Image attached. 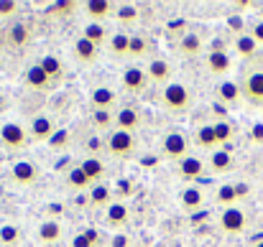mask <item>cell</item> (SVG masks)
<instances>
[{
	"label": "cell",
	"mask_w": 263,
	"mask_h": 247,
	"mask_svg": "<svg viewBox=\"0 0 263 247\" xmlns=\"http://www.w3.org/2000/svg\"><path fill=\"white\" fill-rule=\"evenodd\" d=\"M240 89H243V99L263 107V64H251L246 72H243V79H240Z\"/></svg>",
	"instance_id": "6da1fadb"
},
{
	"label": "cell",
	"mask_w": 263,
	"mask_h": 247,
	"mask_svg": "<svg viewBox=\"0 0 263 247\" xmlns=\"http://www.w3.org/2000/svg\"><path fill=\"white\" fill-rule=\"evenodd\" d=\"M105 148H107V153H110L112 158H118V161H128V158H133V153H136V135L115 128V130L107 133V138H105Z\"/></svg>",
	"instance_id": "7a4b0ae2"
},
{
	"label": "cell",
	"mask_w": 263,
	"mask_h": 247,
	"mask_svg": "<svg viewBox=\"0 0 263 247\" xmlns=\"http://www.w3.org/2000/svg\"><path fill=\"white\" fill-rule=\"evenodd\" d=\"M161 156L166 161H181L184 156H189V135L179 128H172L164 133L161 138Z\"/></svg>",
	"instance_id": "3957f363"
},
{
	"label": "cell",
	"mask_w": 263,
	"mask_h": 247,
	"mask_svg": "<svg viewBox=\"0 0 263 247\" xmlns=\"http://www.w3.org/2000/svg\"><path fill=\"white\" fill-rule=\"evenodd\" d=\"M194 102V94L186 84L172 82L169 87H164L161 92V105L169 110V112H186Z\"/></svg>",
	"instance_id": "277c9868"
},
{
	"label": "cell",
	"mask_w": 263,
	"mask_h": 247,
	"mask_svg": "<svg viewBox=\"0 0 263 247\" xmlns=\"http://www.w3.org/2000/svg\"><path fill=\"white\" fill-rule=\"evenodd\" d=\"M28 143H31V138H28V130L23 125H18V122H3L0 125V146L5 151L15 153V151H23Z\"/></svg>",
	"instance_id": "5b68a950"
},
{
	"label": "cell",
	"mask_w": 263,
	"mask_h": 247,
	"mask_svg": "<svg viewBox=\"0 0 263 247\" xmlns=\"http://www.w3.org/2000/svg\"><path fill=\"white\" fill-rule=\"evenodd\" d=\"M146 77L151 84H159V87H169L172 77H174V67L172 61H166L164 56H151L148 67H146Z\"/></svg>",
	"instance_id": "8992f818"
},
{
	"label": "cell",
	"mask_w": 263,
	"mask_h": 247,
	"mask_svg": "<svg viewBox=\"0 0 263 247\" xmlns=\"http://www.w3.org/2000/svg\"><path fill=\"white\" fill-rule=\"evenodd\" d=\"M246 224H248V217L240 207H230V209L220 212V230L225 235H243Z\"/></svg>",
	"instance_id": "52a82bcc"
},
{
	"label": "cell",
	"mask_w": 263,
	"mask_h": 247,
	"mask_svg": "<svg viewBox=\"0 0 263 247\" xmlns=\"http://www.w3.org/2000/svg\"><path fill=\"white\" fill-rule=\"evenodd\" d=\"M28 130V138H31V143H49L51 140V135L57 133V125H54V120L49 117V115H36L33 120H31V125L26 128Z\"/></svg>",
	"instance_id": "ba28073f"
},
{
	"label": "cell",
	"mask_w": 263,
	"mask_h": 247,
	"mask_svg": "<svg viewBox=\"0 0 263 247\" xmlns=\"http://www.w3.org/2000/svg\"><path fill=\"white\" fill-rule=\"evenodd\" d=\"M36 240L41 247H57L64 240V227L59 219H44L36 230Z\"/></svg>",
	"instance_id": "9c48e42d"
},
{
	"label": "cell",
	"mask_w": 263,
	"mask_h": 247,
	"mask_svg": "<svg viewBox=\"0 0 263 247\" xmlns=\"http://www.w3.org/2000/svg\"><path fill=\"white\" fill-rule=\"evenodd\" d=\"M39 166L33 163V161H15L13 168H10V178L18 183V186H33L36 181H39Z\"/></svg>",
	"instance_id": "30bf717a"
},
{
	"label": "cell",
	"mask_w": 263,
	"mask_h": 247,
	"mask_svg": "<svg viewBox=\"0 0 263 247\" xmlns=\"http://www.w3.org/2000/svg\"><path fill=\"white\" fill-rule=\"evenodd\" d=\"M146 84H148V77H146V69H141V67H128L120 77V87L128 94H141L146 89Z\"/></svg>",
	"instance_id": "8fae6325"
},
{
	"label": "cell",
	"mask_w": 263,
	"mask_h": 247,
	"mask_svg": "<svg viewBox=\"0 0 263 247\" xmlns=\"http://www.w3.org/2000/svg\"><path fill=\"white\" fill-rule=\"evenodd\" d=\"M204 67H207V72L210 74H215V77H228L230 74V69H233V61H230V54L228 51H207L204 54Z\"/></svg>",
	"instance_id": "7c38bea8"
},
{
	"label": "cell",
	"mask_w": 263,
	"mask_h": 247,
	"mask_svg": "<svg viewBox=\"0 0 263 247\" xmlns=\"http://www.w3.org/2000/svg\"><path fill=\"white\" fill-rule=\"evenodd\" d=\"M204 173V161L199 158V156H184L181 161H176V176L181 178V181H197L199 176Z\"/></svg>",
	"instance_id": "4fadbf2b"
},
{
	"label": "cell",
	"mask_w": 263,
	"mask_h": 247,
	"mask_svg": "<svg viewBox=\"0 0 263 247\" xmlns=\"http://www.w3.org/2000/svg\"><path fill=\"white\" fill-rule=\"evenodd\" d=\"M217 99L225 105V107H238L243 102V89H240V82H233V79H222L217 84Z\"/></svg>",
	"instance_id": "5bb4252c"
},
{
	"label": "cell",
	"mask_w": 263,
	"mask_h": 247,
	"mask_svg": "<svg viewBox=\"0 0 263 247\" xmlns=\"http://www.w3.org/2000/svg\"><path fill=\"white\" fill-rule=\"evenodd\" d=\"M105 222H107V227H112V230H125L128 222H130V209L125 207V201H112V204L105 209Z\"/></svg>",
	"instance_id": "9a60e30c"
},
{
	"label": "cell",
	"mask_w": 263,
	"mask_h": 247,
	"mask_svg": "<svg viewBox=\"0 0 263 247\" xmlns=\"http://www.w3.org/2000/svg\"><path fill=\"white\" fill-rule=\"evenodd\" d=\"M85 15L89 18V23H105L112 13H115V5L110 0H87L82 5Z\"/></svg>",
	"instance_id": "2e32d148"
},
{
	"label": "cell",
	"mask_w": 263,
	"mask_h": 247,
	"mask_svg": "<svg viewBox=\"0 0 263 247\" xmlns=\"http://www.w3.org/2000/svg\"><path fill=\"white\" fill-rule=\"evenodd\" d=\"M202 49H204V44H202L199 33H194V31H184V33L179 36V41H176V51H179L181 56H186V59L199 56Z\"/></svg>",
	"instance_id": "e0dca14e"
},
{
	"label": "cell",
	"mask_w": 263,
	"mask_h": 247,
	"mask_svg": "<svg viewBox=\"0 0 263 247\" xmlns=\"http://www.w3.org/2000/svg\"><path fill=\"white\" fill-rule=\"evenodd\" d=\"M112 201H115V196H112V186H107L105 181L92 183V189L87 191V204L89 207H95V209H107Z\"/></svg>",
	"instance_id": "ac0fdd59"
},
{
	"label": "cell",
	"mask_w": 263,
	"mask_h": 247,
	"mask_svg": "<svg viewBox=\"0 0 263 247\" xmlns=\"http://www.w3.org/2000/svg\"><path fill=\"white\" fill-rule=\"evenodd\" d=\"M118 102V92L112 87H95L89 92V105L92 110H112Z\"/></svg>",
	"instance_id": "d6986e66"
},
{
	"label": "cell",
	"mask_w": 263,
	"mask_h": 247,
	"mask_svg": "<svg viewBox=\"0 0 263 247\" xmlns=\"http://www.w3.org/2000/svg\"><path fill=\"white\" fill-rule=\"evenodd\" d=\"M23 79H26V87L33 89V92H49V89H54V82L44 74V69H41L39 64H31V67L26 69Z\"/></svg>",
	"instance_id": "ffe728a7"
},
{
	"label": "cell",
	"mask_w": 263,
	"mask_h": 247,
	"mask_svg": "<svg viewBox=\"0 0 263 247\" xmlns=\"http://www.w3.org/2000/svg\"><path fill=\"white\" fill-rule=\"evenodd\" d=\"M107 51L112 59H125L130 56V33L125 31H112L110 41H107Z\"/></svg>",
	"instance_id": "44dd1931"
},
{
	"label": "cell",
	"mask_w": 263,
	"mask_h": 247,
	"mask_svg": "<svg viewBox=\"0 0 263 247\" xmlns=\"http://www.w3.org/2000/svg\"><path fill=\"white\" fill-rule=\"evenodd\" d=\"M72 51H74V59H77L80 64H85V67H89V64H95V61L100 59V51H102V49H97L95 44H89V41L85 38V36H80V38L74 41Z\"/></svg>",
	"instance_id": "7402d4cb"
},
{
	"label": "cell",
	"mask_w": 263,
	"mask_h": 247,
	"mask_svg": "<svg viewBox=\"0 0 263 247\" xmlns=\"http://www.w3.org/2000/svg\"><path fill=\"white\" fill-rule=\"evenodd\" d=\"M258 44L253 41V36L246 31V33H240V36H235V41H233V51L240 56V59H248V61H253L256 56H258Z\"/></svg>",
	"instance_id": "603a6c76"
},
{
	"label": "cell",
	"mask_w": 263,
	"mask_h": 247,
	"mask_svg": "<svg viewBox=\"0 0 263 247\" xmlns=\"http://www.w3.org/2000/svg\"><path fill=\"white\" fill-rule=\"evenodd\" d=\"M141 125V115L136 107H120L115 112V128L118 130H125V133H136Z\"/></svg>",
	"instance_id": "cb8c5ba5"
},
{
	"label": "cell",
	"mask_w": 263,
	"mask_h": 247,
	"mask_svg": "<svg viewBox=\"0 0 263 247\" xmlns=\"http://www.w3.org/2000/svg\"><path fill=\"white\" fill-rule=\"evenodd\" d=\"M179 204H181V209L189 212V214L199 212L202 204H204V194H202V189H197V186H186V189H181V194H179Z\"/></svg>",
	"instance_id": "d4e9b609"
},
{
	"label": "cell",
	"mask_w": 263,
	"mask_h": 247,
	"mask_svg": "<svg viewBox=\"0 0 263 247\" xmlns=\"http://www.w3.org/2000/svg\"><path fill=\"white\" fill-rule=\"evenodd\" d=\"M77 166L87 173V178L92 183H100V181L107 178V166L102 163V158H97V156H87V158H82Z\"/></svg>",
	"instance_id": "484cf974"
},
{
	"label": "cell",
	"mask_w": 263,
	"mask_h": 247,
	"mask_svg": "<svg viewBox=\"0 0 263 247\" xmlns=\"http://www.w3.org/2000/svg\"><path fill=\"white\" fill-rule=\"evenodd\" d=\"M235 168V158L228 148H217L210 153V171L212 173H230Z\"/></svg>",
	"instance_id": "4316f807"
},
{
	"label": "cell",
	"mask_w": 263,
	"mask_h": 247,
	"mask_svg": "<svg viewBox=\"0 0 263 247\" xmlns=\"http://www.w3.org/2000/svg\"><path fill=\"white\" fill-rule=\"evenodd\" d=\"M8 38H10V44H13L15 49H23V46L31 44V38H33V28H31V23H23V20L13 23V26L8 28Z\"/></svg>",
	"instance_id": "83f0119b"
},
{
	"label": "cell",
	"mask_w": 263,
	"mask_h": 247,
	"mask_svg": "<svg viewBox=\"0 0 263 247\" xmlns=\"http://www.w3.org/2000/svg\"><path fill=\"white\" fill-rule=\"evenodd\" d=\"M194 143L202 148V151H217L220 148V143H217V135H215V128L212 125H199L197 130H194Z\"/></svg>",
	"instance_id": "f1b7e54d"
},
{
	"label": "cell",
	"mask_w": 263,
	"mask_h": 247,
	"mask_svg": "<svg viewBox=\"0 0 263 247\" xmlns=\"http://www.w3.org/2000/svg\"><path fill=\"white\" fill-rule=\"evenodd\" d=\"M41 69H44V74L51 79V82L57 84L62 77H64V67H62V61H59V56H54V54H44L39 61H36Z\"/></svg>",
	"instance_id": "f546056e"
},
{
	"label": "cell",
	"mask_w": 263,
	"mask_h": 247,
	"mask_svg": "<svg viewBox=\"0 0 263 247\" xmlns=\"http://www.w3.org/2000/svg\"><path fill=\"white\" fill-rule=\"evenodd\" d=\"M82 36L87 38L89 44H95L97 49L107 46V41H110V31L105 28V23H87L82 28Z\"/></svg>",
	"instance_id": "4dcf8cb0"
},
{
	"label": "cell",
	"mask_w": 263,
	"mask_h": 247,
	"mask_svg": "<svg viewBox=\"0 0 263 247\" xmlns=\"http://www.w3.org/2000/svg\"><path fill=\"white\" fill-rule=\"evenodd\" d=\"M154 54V41L143 33H130V59H143Z\"/></svg>",
	"instance_id": "1f68e13d"
},
{
	"label": "cell",
	"mask_w": 263,
	"mask_h": 247,
	"mask_svg": "<svg viewBox=\"0 0 263 247\" xmlns=\"http://www.w3.org/2000/svg\"><path fill=\"white\" fill-rule=\"evenodd\" d=\"M238 191H235V183H220L215 189V204L222 207V209H230V207H238Z\"/></svg>",
	"instance_id": "d6a6232c"
},
{
	"label": "cell",
	"mask_w": 263,
	"mask_h": 247,
	"mask_svg": "<svg viewBox=\"0 0 263 247\" xmlns=\"http://www.w3.org/2000/svg\"><path fill=\"white\" fill-rule=\"evenodd\" d=\"M67 186H69L72 191H89V189H92V181H89L87 173H85L80 166H74V168L67 171Z\"/></svg>",
	"instance_id": "836d02e7"
},
{
	"label": "cell",
	"mask_w": 263,
	"mask_h": 247,
	"mask_svg": "<svg viewBox=\"0 0 263 247\" xmlns=\"http://www.w3.org/2000/svg\"><path fill=\"white\" fill-rule=\"evenodd\" d=\"M112 15H115L120 23H125V26H133V23L141 18V13H138V5H133V3H118Z\"/></svg>",
	"instance_id": "e575fe53"
},
{
	"label": "cell",
	"mask_w": 263,
	"mask_h": 247,
	"mask_svg": "<svg viewBox=\"0 0 263 247\" xmlns=\"http://www.w3.org/2000/svg\"><path fill=\"white\" fill-rule=\"evenodd\" d=\"M212 128H215V135H217V143H220V146H228V143L235 138V125H233L228 117L215 120V122H212Z\"/></svg>",
	"instance_id": "d590c367"
},
{
	"label": "cell",
	"mask_w": 263,
	"mask_h": 247,
	"mask_svg": "<svg viewBox=\"0 0 263 247\" xmlns=\"http://www.w3.org/2000/svg\"><path fill=\"white\" fill-rule=\"evenodd\" d=\"M92 125L97 130H115V112L112 110H95L92 112Z\"/></svg>",
	"instance_id": "8d00e7d4"
},
{
	"label": "cell",
	"mask_w": 263,
	"mask_h": 247,
	"mask_svg": "<svg viewBox=\"0 0 263 247\" xmlns=\"http://www.w3.org/2000/svg\"><path fill=\"white\" fill-rule=\"evenodd\" d=\"M72 247H100V232L97 230H82L72 237Z\"/></svg>",
	"instance_id": "74e56055"
},
{
	"label": "cell",
	"mask_w": 263,
	"mask_h": 247,
	"mask_svg": "<svg viewBox=\"0 0 263 247\" xmlns=\"http://www.w3.org/2000/svg\"><path fill=\"white\" fill-rule=\"evenodd\" d=\"M21 230L15 224H3L0 227V247H15L21 242Z\"/></svg>",
	"instance_id": "f35d334b"
},
{
	"label": "cell",
	"mask_w": 263,
	"mask_h": 247,
	"mask_svg": "<svg viewBox=\"0 0 263 247\" xmlns=\"http://www.w3.org/2000/svg\"><path fill=\"white\" fill-rule=\"evenodd\" d=\"M136 191V183L130 181V178H120L115 186H112V196H115V201H123L125 196H130Z\"/></svg>",
	"instance_id": "ab89813d"
},
{
	"label": "cell",
	"mask_w": 263,
	"mask_h": 247,
	"mask_svg": "<svg viewBox=\"0 0 263 247\" xmlns=\"http://www.w3.org/2000/svg\"><path fill=\"white\" fill-rule=\"evenodd\" d=\"M49 148H51V151H64V148H69V130H57V133L51 135V140H49Z\"/></svg>",
	"instance_id": "60d3db41"
},
{
	"label": "cell",
	"mask_w": 263,
	"mask_h": 247,
	"mask_svg": "<svg viewBox=\"0 0 263 247\" xmlns=\"http://www.w3.org/2000/svg\"><path fill=\"white\" fill-rule=\"evenodd\" d=\"M21 13V3L15 0H0V18H13Z\"/></svg>",
	"instance_id": "b9f144b4"
},
{
	"label": "cell",
	"mask_w": 263,
	"mask_h": 247,
	"mask_svg": "<svg viewBox=\"0 0 263 247\" xmlns=\"http://www.w3.org/2000/svg\"><path fill=\"white\" fill-rule=\"evenodd\" d=\"M248 33L253 36V41H256L258 46H263V18H261V20H256V23L248 28Z\"/></svg>",
	"instance_id": "7bdbcfd3"
},
{
	"label": "cell",
	"mask_w": 263,
	"mask_h": 247,
	"mask_svg": "<svg viewBox=\"0 0 263 247\" xmlns=\"http://www.w3.org/2000/svg\"><path fill=\"white\" fill-rule=\"evenodd\" d=\"M251 143H256V146H263V122H256L253 128H251Z\"/></svg>",
	"instance_id": "ee69618b"
},
{
	"label": "cell",
	"mask_w": 263,
	"mask_h": 247,
	"mask_svg": "<svg viewBox=\"0 0 263 247\" xmlns=\"http://www.w3.org/2000/svg\"><path fill=\"white\" fill-rule=\"evenodd\" d=\"M110 247H130V237L128 235H115L110 240Z\"/></svg>",
	"instance_id": "f6af8a7d"
},
{
	"label": "cell",
	"mask_w": 263,
	"mask_h": 247,
	"mask_svg": "<svg viewBox=\"0 0 263 247\" xmlns=\"http://www.w3.org/2000/svg\"><path fill=\"white\" fill-rule=\"evenodd\" d=\"M210 219V212H194L192 214V224H202V222H207Z\"/></svg>",
	"instance_id": "bcb514c9"
},
{
	"label": "cell",
	"mask_w": 263,
	"mask_h": 247,
	"mask_svg": "<svg viewBox=\"0 0 263 247\" xmlns=\"http://www.w3.org/2000/svg\"><path fill=\"white\" fill-rule=\"evenodd\" d=\"M235 191H238V199H246L251 194V186L248 183H235Z\"/></svg>",
	"instance_id": "7dc6e473"
},
{
	"label": "cell",
	"mask_w": 263,
	"mask_h": 247,
	"mask_svg": "<svg viewBox=\"0 0 263 247\" xmlns=\"http://www.w3.org/2000/svg\"><path fill=\"white\" fill-rule=\"evenodd\" d=\"M253 247H263V240H261V242H256V245H253Z\"/></svg>",
	"instance_id": "c3c4849f"
}]
</instances>
